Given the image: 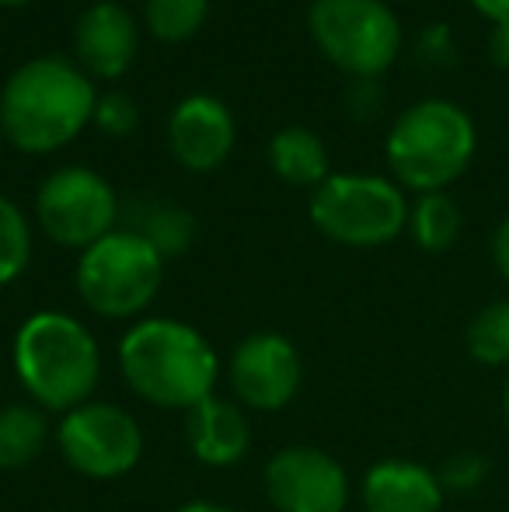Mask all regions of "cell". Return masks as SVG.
Wrapping results in <instances>:
<instances>
[{
  "mask_svg": "<svg viewBox=\"0 0 509 512\" xmlns=\"http://www.w3.org/2000/svg\"><path fill=\"white\" fill-rule=\"evenodd\" d=\"M129 391L164 411H192L213 398L220 359L203 331L175 317H143L119 342Z\"/></svg>",
  "mask_w": 509,
  "mask_h": 512,
  "instance_id": "1",
  "label": "cell"
},
{
  "mask_svg": "<svg viewBox=\"0 0 509 512\" xmlns=\"http://www.w3.org/2000/svg\"><path fill=\"white\" fill-rule=\"evenodd\" d=\"M98 91L77 63L63 56L28 60L0 91V129L25 154H53L77 140L95 115Z\"/></svg>",
  "mask_w": 509,
  "mask_h": 512,
  "instance_id": "2",
  "label": "cell"
},
{
  "mask_svg": "<svg viewBox=\"0 0 509 512\" xmlns=\"http://www.w3.org/2000/svg\"><path fill=\"white\" fill-rule=\"evenodd\" d=\"M14 373L32 405L74 411L91 401L102 380V349L88 324L63 310H35L14 335Z\"/></svg>",
  "mask_w": 509,
  "mask_h": 512,
  "instance_id": "3",
  "label": "cell"
},
{
  "mask_svg": "<svg viewBox=\"0 0 509 512\" xmlns=\"http://www.w3.org/2000/svg\"><path fill=\"white\" fill-rule=\"evenodd\" d=\"M478 147L471 115L447 98H426L394 119L384 154L394 182L419 192H443L468 171Z\"/></svg>",
  "mask_w": 509,
  "mask_h": 512,
  "instance_id": "4",
  "label": "cell"
},
{
  "mask_svg": "<svg viewBox=\"0 0 509 512\" xmlns=\"http://www.w3.org/2000/svg\"><path fill=\"white\" fill-rule=\"evenodd\" d=\"M77 297L98 317L129 321L143 314L164 283V258L143 237L112 230L77 258Z\"/></svg>",
  "mask_w": 509,
  "mask_h": 512,
  "instance_id": "5",
  "label": "cell"
},
{
  "mask_svg": "<svg viewBox=\"0 0 509 512\" xmlns=\"http://www.w3.org/2000/svg\"><path fill=\"white\" fill-rule=\"evenodd\" d=\"M311 223L346 248H381L408 227V199L381 175H328L311 192Z\"/></svg>",
  "mask_w": 509,
  "mask_h": 512,
  "instance_id": "6",
  "label": "cell"
},
{
  "mask_svg": "<svg viewBox=\"0 0 509 512\" xmlns=\"http://www.w3.org/2000/svg\"><path fill=\"white\" fill-rule=\"evenodd\" d=\"M307 28L321 56L349 77H381L401 53V21L384 0H314Z\"/></svg>",
  "mask_w": 509,
  "mask_h": 512,
  "instance_id": "7",
  "label": "cell"
},
{
  "mask_svg": "<svg viewBox=\"0 0 509 512\" xmlns=\"http://www.w3.org/2000/svg\"><path fill=\"white\" fill-rule=\"evenodd\" d=\"M119 209L112 185L91 168H60L39 185L35 216L46 237L60 248L88 251L112 230H119Z\"/></svg>",
  "mask_w": 509,
  "mask_h": 512,
  "instance_id": "8",
  "label": "cell"
},
{
  "mask_svg": "<svg viewBox=\"0 0 509 512\" xmlns=\"http://www.w3.org/2000/svg\"><path fill=\"white\" fill-rule=\"evenodd\" d=\"M56 446L77 474L91 481H112L140 464L143 432L126 408L109 401H84L60 418Z\"/></svg>",
  "mask_w": 509,
  "mask_h": 512,
  "instance_id": "9",
  "label": "cell"
},
{
  "mask_svg": "<svg viewBox=\"0 0 509 512\" xmlns=\"http://www.w3.org/2000/svg\"><path fill=\"white\" fill-rule=\"evenodd\" d=\"M265 495L279 512H346V467L318 446H283L265 464Z\"/></svg>",
  "mask_w": 509,
  "mask_h": 512,
  "instance_id": "10",
  "label": "cell"
},
{
  "mask_svg": "<svg viewBox=\"0 0 509 512\" xmlns=\"http://www.w3.org/2000/svg\"><path fill=\"white\" fill-rule=\"evenodd\" d=\"M234 398L252 411H279L297 398L304 384V359L297 345L276 331H258L238 342L227 363Z\"/></svg>",
  "mask_w": 509,
  "mask_h": 512,
  "instance_id": "11",
  "label": "cell"
},
{
  "mask_svg": "<svg viewBox=\"0 0 509 512\" xmlns=\"http://www.w3.org/2000/svg\"><path fill=\"white\" fill-rule=\"evenodd\" d=\"M171 154L189 171H217L234 150V115L220 98L189 95L168 119Z\"/></svg>",
  "mask_w": 509,
  "mask_h": 512,
  "instance_id": "12",
  "label": "cell"
},
{
  "mask_svg": "<svg viewBox=\"0 0 509 512\" xmlns=\"http://www.w3.org/2000/svg\"><path fill=\"white\" fill-rule=\"evenodd\" d=\"M74 53L84 74L95 77H123L133 67L136 53H140V28H136L133 14L123 4H91L88 11L77 18L74 28Z\"/></svg>",
  "mask_w": 509,
  "mask_h": 512,
  "instance_id": "13",
  "label": "cell"
},
{
  "mask_svg": "<svg viewBox=\"0 0 509 512\" xmlns=\"http://www.w3.org/2000/svg\"><path fill=\"white\" fill-rule=\"evenodd\" d=\"M360 495L367 512H440L447 492L436 471L415 460H381L363 474Z\"/></svg>",
  "mask_w": 509,
  "mask_h": 512,
  "instance_id": "14",
  "label": "cell"
},
{
  "mask_svg": "<svg viewBox=\"0 0 509 512\" xmlns=\"http://www.w3.org/2000/svg\"><path fill=\"white\" fill-rule=\"evenodd\" d=\"M185 439L206 467H234L252 446V425L241 405L213 394L203 405L185 411Z\"/></svg>",
  "mask_w": 509,
  "mask_h": 512,
  "instance_id": "15",
  "label": "cell"
},
{
  "mask_svg": "<svg viewBox=\"0 0 509 512\" xmlns=\"http://www.w3.org/2000/svg\"><path fill=\"white\" fill-rule=\"evenodd\" d=\"M119 227L129 234L143 237L157 255L168 262L189 251L192 237H196V216L185 206L168 203V199H129L119 209Z\"/></svg>",
  "mask_w": 509,
  "mask_h": 512,
  "instance_id": "16",
  "label": "cell"
},
{
  "mask_svg": "<svg viewBox=\"0 0 509 512\" xmlns=\"http://www.w3.org/2000/svg\"><path fill=\"white\" fill-rule=\"evenodd\" d=\"M269 168L297 189H318L328 178V150L314 129L286 126L269 140Z\"/></svg>",
  "mask_w": 509,
  "mask_h": 512,
  "instance_id": "17",
  "label": "cell"
},
{
  "mask_svg": "<svg viewBox=\"0 0 509 512\" xmlns=\"http://www.w3.org/2000/svg\"><path fill=\"white\" fill-rule=\"evenodd\" d=\"M49 443V418L32 401L0 408V471H21L35 464Z\"/></svg>",
  "mask_w": 509,
  "mask_h": 512,
  "instance_id": "18",
  "label": "cell"
},
{
  "mask_svg": "<svg viewBox=\"0 0 509 512\" xmlns=\"http://www.w3.org/2000/svg\"><path fill=\"white\" fill-rule=\"evenodd\" d=\"M408 230L422 251H447L461 237V206L447 192H426L408 206Z\"/></svg>",
  "mask_w": 509,
  "mask_h": 512,
  "instance_id": "19",
  "label": "cell"
},
{
  "mask_svg": "<svg viewBox=\"0 0 509 512\" xmlns=\"http://www.w3.org/2000/svg\"><path fill=\"white\" fill-rule=\"evenodd\" d=\"M468 352L482 366H509V300L489 304L471 317Z\"/></svg>",
  "mask_w": 509,
  "mask_h": 512,
  "instance_id": "20",
  "label": "cell"
},
{
  "mask_svg": "<svg viewBox=\"0 0 509 512\" xmlns=\"http://www.w3.org/2000/svg\"><path fill=\"white\" fill-rule=\"evenodd\" d=\"M210 0H147V28L161 42H185L203 28Z\"/></svg>",
  "mask_w": 509,
  "mask_h": 512,
  "instance_id": "21",
  "label": "cell"
},
{
  "mask_svg": "<svg viewBox=\"0 0 509 512\" xmlns=\"http://www.w3.org/2000/svg\"><path fill=\"white\" fill-rule=\"evenodd\" d=\"M32 262V227L25 213L0 196V286L14 283Z\"/></svg>",
  "mask_w": 509,
  "mask_h": 512,
  "instance_id": "22",
  "label": "cell"
},
{
  "mask_svg": "<svg viewBox=\"0 0 509 512\" xmlns=\"http://www.w3.org/2000/svg\"><path fill=\"white\" fill-rule=\"evenodd\" d=\"M436 478H440L443 492L468 495V492H475V488L485 485V478H489V460L475 450L450 453V457L443 460L440 471H436Z\"/></svg>",
  "mask_w": 509,
  "mask_h": 512,
  "instance_id": "23",
  "label": "cell"
},
{
  "mask_svg": "<svg viewBox=\"0 0 509 512\" xmlns=\"http://www.w3.org/2000/svg\"><path fill=\"white\" fill-rule=\"evenodd\" d=\"M91 122H95L105 136H129L140 126V108H136L133 98L123 95V91H109V95H98Z\"/></svg>",
  "mask_w": 509,
  "mask_h": 512,
  "instance_id": "24",
  "label": "cell"
},
{
  "mask_svg": "<svg viewBox=\"0 0 509 512\" xmlns=\"http://www.w3.org/2000/svg\"><path fill=\"white\" fill-rule=\"evenodd\" d=\"M346 108L353 119L367 122V119H377L384 108V88L377 77H353L346 91Z\"/></svg>",
  "mask_w": 509,
  "mask_h": 512,
  "instance_id": "25",
  "label": "cell"
},
{
  "mask_svg": "<svg viewBox=\"0 0 509 512\" xmlns=\"http://www.w3.org/2000/svg\"><path fill=\"white\" fill-rule=\"evenodd\" d=\"M492 258H496V269L503 272V279L509 283V216L496 227V237H492Z\"/></svg>",
  "mask_w": 509,
  "mask_h": 512,
  "instance_id": "26",
  "label": "cell"
},
{
  "mask_svg": "<svg viewBox=\"0 0 509 512\" xmlns=\"http://www.w3.org/2000/svg\"><path fill=\"white\" fill-rule=\"evenodd\" d=\"M489 56H492V63H496V67L509 70V25H492Z\"/></svg>",
  "mask_w": 509,
  "mask_h": 512,
  "instance_id": "27",
  "label": "cell"
},
{
  "mask_svg": "<svg viewBox=\"0 0 509 512\" xmlns=\"http://www.w3.org/2000/svg\"><path fill=\"white\" fill-rule=\"evenodd\" d=\"M471 7L492 25H509V0H471Z\"/></svg>",
  "mask_w": 509,
  "mask_h": 512,
  "instance_id": "28",
  "label": "cell"
},
{
  "mask_svg": "<svg viewBox=\"0 0 509 512\" xmlns=\"http://www.w3.org/2000/svg\"><path fill=\"white\" fill-rule=\"evenodd\" d=\"M175 512H234V509L217 506V502H185V506H178Z\"/></svg>",
  "mask_w": 509,
  "mask_h": 512,
  "instance_id": "29",
  "label": "cell"
},
{
  "mask_svg": "<svg viewBox=\"0 0 509 512\" xmlns=\"http://www.w3.org/2000/svg\"><path fill=\"white\" fill-rule=\"evenodd\" d=\"M503 411H506V422H509V377H506V387H503Z\"/></svg>",
  "mask_w": 509,
  "mask_h": 512,
  "instance_id": "30",
  "label": "cell"
},
{
  "mask_svg": "<svg viewBox=\"0 0 509 512\" xmlns=\"http://www.w3.org/2000/svg\"><path fill=\"white\" fill-rule=\"evenodd\" d=\"M21 4H28V0H0V7H21Z\"/></svg>",
  "mask_w": 509,
  "mask_h": 512,
  "instance_id": "31",
  "label": "cell"
},
{
  "mask_svg": "<svg viewBox=\"0 0 509 512\" xmlns=\"http://www.w3.org/2000/svg\"><path fill=\"white\" fill-rule=\"evenodd\" d=\"M4 140H7V136H4V129H0V154H4Z\"/></svg>",
  "mask_w": 509,
  "mask_h": 512,
  "instance_id": "32",
  "label": "cell"
}]
</instances>
